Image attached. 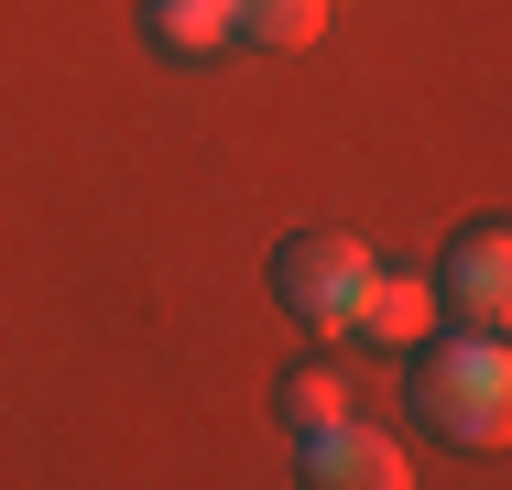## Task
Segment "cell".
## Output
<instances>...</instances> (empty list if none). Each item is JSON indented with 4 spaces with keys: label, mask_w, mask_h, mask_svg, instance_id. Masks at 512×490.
Returning <instances> with one entry per match:
<instances>
[{
    "label": "cell",
    "mask_w": 512,
    "mask_h": 490,
    "mask_svg": "<svg viewBox=\"0 0 512 490\" xmlns=\"http://www.w3.org/2000/svg\"><path fill=\"white\" fill-rule=\"evenodd\" d=\"M273 403H284V425H295V436H316V425H338V414H360V382H349L338 360H295V371L273 382Z\"/></svg>",
    "instance_id": "6"
},
{
    "label": "cell",
    "mask_w": 512,
    "mask_h": 490,
    "mask_svg": "<svg viewBox=\"0 0 512 490\" xmlns=\"http://www.w3.org/2000/svg\"><path fill=\"white\" fill-rule=\"evenodd\" d=\"M142 33L164 55H218L229 44V0H142Z\"/></svg>",
    "instance_id": "8"
},
{
    "label": "cell",
    "mask_w": 512,
    "mask_h": 490,
    "mask_svg": "<svg viewBox=\"0 0 512 490\" xmlns=\"http://www.w3.org/2000/svg\"><path fill=\"white\" fill-rule=\"evenodd\" d=\"M404 360H414L404 403H414L425 436H447V447H502L512 436V360H502L491 327H447V316H436Z\"/></svg>",
    "instance_id": "1"
},
{
    "label": "cell",
    "mask_w": 512,
    "mask_h": 490,
    "mask_svg": "<svg viewBox=\"0 0 512 490\" xmlns=\"http://www.w3.org/2000/svg\"><path fill=\"white\" fill-rule=\"evenodd\" d=\"M295 480L306 490H404V447L382 436V425H360V414H338V425H316L295 436Z\"/></svg>",
    "instance_id": "4"
},
{
    "label": "cell",
    "mask_w": 512,
    "mask_h": 490,
    "mask_svg": "<svg viewBox=\"0 0 512 490\" xmlns=\"http://www.w3.org/2000/svg\"><path fill=\"white\" fill-rule=\"evenodd\" d=\"M425 327H436V284H425V273H371L349 338H371V349H414Z\"/></svg>",
    "instance_id": "5"
},
{
    "label": "cell",
    "mask_w": 512,
    "mask_h": 490,
    "mask_svg": "<svg viewBox=\"0 0 512 490\" xmlns=\"http://www.w3.org/2000/svg\"><path fill=\"white\" fill-rule=\"evenodd\" d=\"M327 33V0H229V44H262V55H306Z\"/></svg>",
    "instance_id": "7"
},
{
    "label": "cell",
    "mask_w": 512,
    "mask_h": 490,
    "mask_svg": "<svg viewBox=\"0 0 512 490\" xmlns=\"http://www.w3.org/2000/svg\"><path fill=\"white\" fill-rule=\"evenodd\" d=\"M425 284H436V316H447V327H491V338H502V316H512V240H502V218H469Z\"/></svg>",
    "instance_id": "3"
},
{
    "label": "cell",
    "mask_w": 512,
    "mask_h": 490,
    "mask_svg": "<svg viewBox=\"0 0 512 490\" xmlns=\"http://www.w3.org/2000/svg\"><path fill=\"white\" fill-rule=\"evenodd\" d=\"M371 273H382V262H371L349 229H295V240H273V305H284L306 338H349Z\"/></svg>",
    "instance_id": "2"
}]
</instances>
